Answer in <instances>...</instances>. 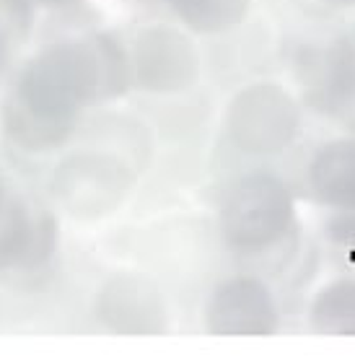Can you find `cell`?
<instances>
[{
	"label": "cell",
	"mask_w": 355,
	"mask_h": 363,
	"mask_svg": "<svg viewBox=\"0 0 355 363\" xmlns=\"http://www.w3.org/2000/svg\"><path fill=\"white\" fill-rule=\"evenodd\" d=\"M128 55L112 37L94 34L60 42L31 57L6 104V130L29 151L60 145L76 125L78 109L128 91Z\"/></svg>",
	"instance_id": "obj_1"
},
{
	"label": "cell",
	"mask_w": 355,
	"mask_h": 363,
	"mask_svg": "<svg viewBox=\"0 0 355 363\" xmlns=\"http://www.w3.org/2000/svg\"><path fill=\"white\" fill-rule=\"evenodd\" d=\"M220 239L231 255L252 262L286 259L298 242V208L293 189L272 172L244 174L223 197Z\"/></svg>",
	"instance_id": "obj_2"
},
{
	"label": "cell",
	"mask_w": 355,
	"mask_h": 363,
	"mask_svg": "<svg viewBox=\"0 0 355 363\" xmlns=\"http://www.w3.org/2000/svg\"><path fill=\"white\" fill-rule=\"evenodd\" d=\"M301 104L278 84H252L226 106V135L236 151L252 159H275L298 140Z\"/></svg>",
	"instance_id": "obj_3"
},
{
	"label": "cell",
	"mask_w": 355,
	"mask_h": 363,
	"mask_svg": "<svg viewBox=\"0 0 355 363\" xmlns=\"http://www.w3.org/2000/svg\"><path fill=\"white\" fill-rule=\"evenodd\" d=\"M137 169L117 153H73L55 172L52 189L76 218H104L117 211L135 184Z\"/></svg>",
	"instance_id": "obj_4"
},
{
	"label": "cell",
	"mask_w": 355,
	"mask_h": 363,
	"mask_svg": "<svg viewBox=\"0 0 355 363\" xmlns=\"http://www.w3.org/2000/svg\"><path fill=\"white\" fill-rule=\"evenodd\" d=\"M295 68L306 104L355 133V29L303 47Z\"/></svg>",
	"instance_id": "obj_5"
},
{
	"label": "cell",
	"mask_w": 355,
	"mask_h": 363,
	"mask_svg": "<svg viewBox=\"0 0 355 363\" xmlns=\"http://www.w3.org/2000/svg\"><path fill=\"white\" fill-rule=\"evenodd\" d=\"M278 327V298L257 275L223 280L205 303V330L218 337H270Z\"/></svg>",
	"instance_id": "obj_6"
},
{
	"label": "cell",
	"mask_w": 355,
	"mask_h": 363,
	"mask_svg": "<svg viewBox=\"0 0 355 363\" xmlns=\"http://www.w3.org/2000/svg\"><path fill=\"white\" fill-rule=\"evenodd\" d=\"M133 76L151 94H181L200 78V55L192 39L171 26H148L133 45Z\"/></svg>",
	"instance_id": "obj_7"
},
{
	"label": "cell",
	"mask_w": 355,
	"mask_h": 363,
	"mask_svg": "<svg viewBox=\"0 0 355 363\" xmlns=\"http://www.w3.org/2000/svg\"><path fill=\"white\" fill-rule=\"evenodd\" d=\"M98 322L114 335L153 337L169 333V306L148 275L120 272L109 278L96 298Z\"/></svg>",
	"instance_id": "obj_8"
},
{
	"label": "cell",
	"mask_w": 355,
	"mask_h": 363,
	"mask_svg": "<svg viewBox=\"0 0 355 363\" xmlns=\"http://www.w3.org/2000/svg\"><path fill=\"white\" fill-rule=\"evenodd\" d=\"M57 223L52 213L21 200L0 213V270H34L52 257Z\"/></svg>",
	"instance_id": "obj_9"
},
{
	"label": "cell",
	"mask_w": 355,
	"mask_h": 363,
	"mask_svg": "<svg viewBox=\"0 0 355 363\" xmlns=\"http://www.w3.org/2000/svg\"><path fill=\"white\" fill-rule=\"evenodd\" d=\"M303 189L327 213L355 211V133L314 148L303 169Z\"/></svg>",
	"instance_id": "obj_10"
},
{
	"label": "cell",
	"mask_w": 355,
	"mask_h": 363,
	"mask_svg": "<svg viewBox=\"0 0 355 363\" xmlns=\"http://www.w3.org/2000/svg\"><path fill=\"white\" fill-rule=\"evenodd\" d=\"M309 330L327 337H355V278H334L311 296Z\"/></svg>",
	"instance_id": "obj_11"
},
{
	"label": "cell",
	"mask_w": 355,
	"mask_h": 363,
	"mask_svg": "<svg viewBox=\"0 0 355 363\" xmlns=\"http://www.w3.org/2000/svg\"><path fill=\"white\" fill-rule=\"evenodd\" d=\"M187 29L197 34H220L239 26L249 13L252 0H164Z\"/></svg>",
	"instance_id": "obj_12"
},
{
	"label": "cell",
	"mask_w": 355,
	"mask_h": 363,
	"mask_svg": "<svg viewBox=\"0 0 355 363\" xmlns=\"http://www.w3.org/2000/svg\"><path fill=\"white\" fill-rule=\"evenodd\" d=\"M327 239L342 247H355V211L327 213Z\"/></svg>",
	"instance_id": "obj_13"
},
{
	"label": "cell",
	"mask_w": 355,
	"mask_h": 363,
	"mask_svg": "<svg viewBox=\"0 0 355 363\" xmlns=\"http://www.w3.org/2000/svg\"><path fill=\"white\" fill-rule=\"evenodd\" d=\"M325 6L334 8V11H348V8H355V0H322Z\"/></svg>",
	"instance_id": "obj_14"
},
{
	"label": "cell",
	"mask_w": 355,
	"mask_h": 363,
	"mask_svg": "<svg viewBox=\"0 0 355 363\" xmlns=\"http://www.w3.org/2000/svg\"><path fill=\"white\" fill-rule=\"evenodd\" d=\"M6 57V29H3V23H0V62Z\"/></svg>",
	"instance_id": "obj_15"
},
{
	"label": "cell",
	"mask_w": 355,
	"mask_h": 363,
	"mask_svg": "<svg viewBox=\"0 0 355 363\" xmlns=\"http://www.w3.org/2000/svg\"><path fill=\"white\" fill-rule=\"evenodd\" d=\"M0 213H3V177H0Z\"/></svg>",
	"instance_id": "obj_16"
}]
</instances>
